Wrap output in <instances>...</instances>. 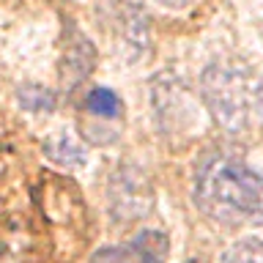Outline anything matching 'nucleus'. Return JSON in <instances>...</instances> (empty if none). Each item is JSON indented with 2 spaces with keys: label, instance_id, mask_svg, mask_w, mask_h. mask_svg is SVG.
<instances>
[{
  "label": "nucleus",
  "instance_id": "nucleus-6",
  "mask_svg": "<svg viewBox=\"0 0 263 263\" xmlns=\"http://www.w3.org/2000/svg\"><path fill=\"white\" fill-rule=\"evenodd\" d=\"M96 66V49L93 44L82 36L77 28L69 30V39H66V52H63V80L69 82H80L85 80Z\"/></svg>",
  "mask_w": 263,
  "mask_h": 263
},
{
  "label": "nucleus",
  "instance_id": "nucleus-10",
  "mask_svg": "<svg viewBox=\"0 0 263 263\" xmlns=\"http://www.w3.org/2000/svg\"><path fill=\"white\" fill-rule=\"evenodd\" d=\"M85 104H88V110L93 112V115H99V118H115L118 110H121L118 96H115L110 88H93L88 93Z\"/></svg>",
  "mask_w": 263,
  "mask_h": 263
},
{
  "label": "nucleus",
  "instance_id": "nucleus-7",
  "mask_svg": "<svg viewBox=\"0 0 263 263\" xmlns=\"http://www.w3.org/2000/svg\"><path fill=\"white\" fill-rule=\"evenodd\" d=\"M47 156L52 162H58V164H66V167H74V164L85 162L82 148L74 143V137L66 135V132H61V135H55V137L47 140Z\"/></svg>",
  "mask_w": 263,
  "mask_h": 263
},
{
  "label": "nucleus",
  "instance_id": "nucleus-12",
  "mask_svg": "<svg viewBox=\"0 0 263 263\" xmlns=\"http://www.w3.org/2000/svg\"><path fill=\"white\" fill-rule=\"evenodd\" d=\"M255 112H258L260 121H263V80H260L258 90H255Z\"/></svg>",
  "mask_w": 263,
  "mask_h": 263
},
{
  "label": "nucleus",
  "instance_id": "nucleus-11",
  "mask_svg": "<svg viewBox=\"0 0 263 263\" xmlns=\"http://www.w3.org/2000/svg\"><path fill=\"white\" fill-rule=\"evenodd\" d=\"M156 3H162L164 8H186V6H192L195 0H156Z\"/></svg>",
  "mask_w": 263,
  "mask_h": 263
},
{
  "label": "nucleus",
  "instance_id": "nucleus-2",
  "mask_svg": "<svg viewBox=\"0 0 263 263\" xmlns=\"http://www.w3.org/2000/svg\"><path fill=\"white\" fill-rule=\"evenodd\" d=\"M255 82L244 63L214 61L200 77V96L214 121L230 135H241L255 112Z\"/></svg>",
  "mask_w": 263,
  "mask_h": 263
},
{
  "label": "nucleus",
  "instance_id": "nucleus-8",
  "mask_svg": "<svg viewBox=\"0 0 263 263\" xmlns=\"http://www.w3.org/2000/svg\"><path fill=\"white\" fill-rule=\"evenodd\" d=\"M217 263H263V238L247 236L241 241L230 244L228 250L219 255Z\"/></svg>",
  "mask_w": 263,
  "mask_h": 263
},
{
  "label": "nucleus",
  "instance_id": "nucleus-5",
  "mask_svg": "<svg viewBox=\"0 0 263 263\" xmlns=\"http://www.w3.org/2000/svg\"><path fill=\"white\" fill-rule=\"evenodd\" d=\"M167 250L170 244L162 230H143L132 241L99 252L93 263H164Z\"/></svg>",
  "mask_w": 263,
  "mask_h": 263
},
{
  "label": "nucleus",
  "instance_id": "nucleus-13",
  "mask_svg": "<svg viewBox=\"0 0 263 263\" xmlns=\"http://www.w3.org/2000/svg\"><path fill=\"white\" fill-rule=\"evenodd\" d=\"M189 263H203V260H189Z\"/></svg>",
  "mask_w": 263,
  "mask_h": 263
},
{
  "label": "nucleus",
  "instance_id": "nucleus-3",
  "mask_svg": "<svg viewBox=\"0 0 263 263\" xmlns=\"http://www.w3.org/2000/svg\"><path fill=\"white\" fill-rule=\"evenodd\" d=\"M154 205V184L137 164H121L107 184V211L115 225H132L143 219Z\"/></svg>",
  "mask_w": 263,
  "mask_h": 263
},
{
  "label": "nucleus",
  "instance_id": "nucleus-9",
  "mask_svg": "<svg viewBox=\"0 0 263 263\" xmlns=\"http://www.w3.org/2000/svg\"><path fill=\"white\" fill-rule=\"evenodd\" d=\"M16 102L30 112H49L55 107V93L49 88H41V85H20Z\"/></svg>",
  "mask_w": 263,
  "mask_h": 263
},
{
  "label": "nucleus",
  "instance_id": "nucleus-1",
  "mask_svg": "<svg viewBox=\"0 0 263 263\" xmlns=\"http://www.w3.org/2000/svg\"><path fill=\"white\" fill-rule=\"evenodd\" d=\"M192 200L217 225H263V173L238 151L211 148L195 164Z\"/></svg>",
  "mask_w": 263,
  "mask_h": 263
},
{
  "label": "nucleus",
  "instance_id": "nucleus-4",
  "mask_svg": "<svg viewBox=\"0 0 263 263\" xmlns=\"http://www.w3.org/2000/svg\"><path fill=\"white\" fill-rule=\"evenodd\" d=\"M99 16L104 22V30L115 36L129 61H137L148 52L151 25L140 0H99Z\"/></svg>",
  "mask_w": 263,
  "mask_h": 263
}]
</instances>
